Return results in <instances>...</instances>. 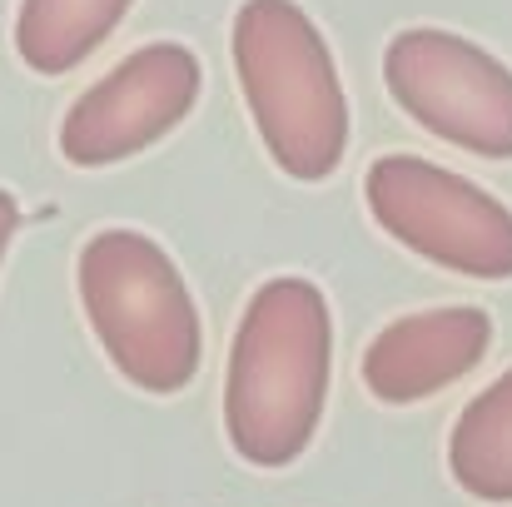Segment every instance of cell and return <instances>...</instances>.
I'll use <instances>...</instances> for the list:
<instances>
[{
  "label": "cell",
  "instance_id": "obj_1",
  "mask_svg": "<svg viewBox=\"0 0 512 507\" xmlns=\"http://www.w3.org/2000/svg\"><path fill=\"white\" fill-rule=\"evenodd\" d=\"M334 378V309L304 274L264 279L229 343L224 433L249 468H289L309 453Z\"/></svg>",
  "mask_w": 512,
  "mask_h": 507
},
{
  "label": "cell",
  "instance_id": "obj_2",
  "mask_svg": "<svg viewBox=\"0 0 512 507\" xmlns=\"http://www.w3.org/2000/svg\"><path fill=\"white\" fill-rule=\"evenodd\" d=\"M229 55L269 160L299 184L329 179L348 155V95L309 10L294 0H244Z\"/></svg>",
  "mask_w": 512,
  "mask_h": 507
},
{
  "label": "cell",
  "instance_id": "obj_3",
  "mask_svg": "<svg viewBox=\"0 0 512 507\" xmlns=\"http://www.w3.org/2000/svg\"><path fill=\"white\" fill-rule=\"evenodd\" d=\"M75 294L110 368L140 393L174 398L204 358V319L170 254L140 229H100L75 259Z\"/></svg>",
  "mask_w": 512,
  "mask_h": 507
},
{
  "label": "cell",
  "instance_id": "obj_4",
  "mask_svg": "<svg viewBox=\"0 0 512 507\" xmlns=\"http://www.w3.org/2000/svg\"><path fill=\"white\" fill-rule=\"evenodd\" d=\"M363 204L408 254L463 279H512V209L458 169L423 155H378L363 174Z\"/></svg>",
  "mask_w": 512,
  "mask_h": 507
},
{
  "label": "cell",
  "instance_id": "obj_5",
  "mask_svg": "<svg viewBox=\"0 0 512 507\" xmlns=\"http://www.w3.org/2000/svg\"><path fill=\"white\" fill-rule=\"evenodd\" d=\"M383 85L433 140L483 160H512V70L493 50L453 30L413 25L388 40Z\"/></svg>",
  "mask_w": 512,
  "mask_h": 507
},
{
  "label": "cell",
  "instance_id": "obj_6",
  "mask_svg": "<svg viewBox=\"0 0 512 507\" xmlns=\"http://www.w3.org/2000/svg\"><path fill=\"white\" fill-rule=\"evenodd\" d=\"M204 70L179 40H155L100 75L60 120V155L75 169L125 165L174 135L199 105Z\"/></svg>",
  "mask_w": 512,
  "mask_h": 507
},
{
  "label": "cell",
  "instance_id": "obj_7",
  "mask_svg": "<svg viewBox=\"0 0 512 507\" xmlns=\"http://www.w3.org/2000/svg\"><path fill=\"white\" fill-rule=\"evenodd\" d=\"M488 348H493V319L483 309L473 304L418 309L373 334L358 373L378 403L408 408L468 378L488 358Z\"/></svg>",
  "mask_w": 512,
  "mask_h": 507
},
{
  "label": "cell",
  "instance_id": "obj_8",
  "mask_svg": "<svg viewBox=\"0 0 512 507\" xmlns=\"http://www.w3.org/2000/svg\"><path fill=\"white\" fill-rule=\"evenodd\" d=\"M135 0H20L15 10V55L35 75H70L85 65Z\"/></svg>",
  "mask_w": 512,
  "mask_h": 507
},
{
  "label": "cell",
  "instance_id": "obj_9",
  "mask_svg": "<svg viewBox=\"0 0 512 507\" xmlns=\"http://www.w3.org/2000/svg\"><path fill=\"white\" fill-rule=\"evenodd\" d=\"M448 473L478 503H512V368L463 403L448 433Z\"/></svg>",
  "mask_w": 512,
  "mask_h": 507
},
{
  "label": "cell",
  "instance_id": "obj_10",
  "mask_svg": "<svg viewBox=\"0 0 512 507\" xmlns=\"http://www.w3.org/2000/svg\"><path fill=\"white\" fill-rule=\"evenodd\" d=\"M20 234V204H15V194L10 189H0V264H5V254H10V239Z\"/></svg>",
  "mask_w": 512,
  "mask_h": 507
}]
</instances>
